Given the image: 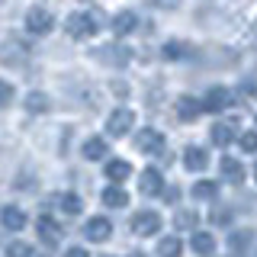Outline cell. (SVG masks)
Instances as JSON below:
<instances>
[{"mask_svg":"<svg viewBox=\"0 0 257 257\" xmlns=\"http://www.w3.org/2000/svg\"><path fill=\"white\" fill-rule=\"evenodd\" d=\"M100 26H103V10L71 13V20H68V36H71V39H90Z\"/></svg>","mask_w":257,"mask_h":257,"instance_id":"6da1fadb","label":"cell"},{"mask_svg":"<svg viewBox=\"0 0 257 257\" xmlns=\"http://www.w3.org/2000/svg\"><path fill=\"white\" fill-rule=\"evenodd\" d=\"M26 109H29V112H45V109H48V96L39 93V90H32V93L26 96Z\"/></svg>","mask_w":257,"mask_h":257,"instance_id":"4316f807","label":"cell"},{"mask_svg":"<svg viewBox=\"0 0 257 257\" xmlns=\"http://www.w3.org/2000/svg\"><path fill=\"white\" fill-rule=\"evenodd\" d=\"M183 254V241L177 235H167L158 241V257H180Z\"/></svg>","mask_w":257,"mask_h":257,"instance_id":"d4e9b609","label":"cell"},{"mask_svg":"<svg viewBox=\"0 0 257 257\" xmlns=\"http://www.w3.org/2000/svg\"><path fill=\"white\" fill-rule=\"evenodd\" d=\"M135 26H139V16H135L132 10H122V13H116L112 16V23H109V29H112V36H128V32H135Z\"/></svg>","mask_w":257,"mask_h":257,"instance_id":"5bb4252c","label":"cell"},{"mask_svg":"<svg viewBox=\"0 0 257 257\" xmlns=\"http://www.w3.org/2000/svg\"><path fill=\"white\" fill-rule=\"evenodd\" d=\"M36 231H39V238H42L48 247H58L61 238H64L61 225L55 222V219H48V215H39V219H36Z\"/></svg>","mask_w":257,"mask_h":257,"instance_id":"8992f818","label":"cell"},{"mask_svg":"<svg viewBox=\"0 0 257 257\" xmlns=\"http://www.w3.org/2000/svg\"><path fill=\"white\" fill-rule=\"evenodd\" d=\"M103 257H109V254H103Z\"/></svg>","mask_w":257,"mask_h":257,"instance_id":"74e56055","label":"cell"},{"mask_svg":"<svg viewBox=\"0 0 257 257\" xmlns=\"http://www.w3.org/2000/svg\"><path fill=\"white\" fill-rule=\"evenodd\" d=\"M128 257H145V254H142V251H135V254H128Z\"/></svg>","mask_w":257,"mask_h":257,"instance_id":"e575fe53","label":"cell"},{"mask_svg":"<svg viewBox=\"0 0 257 257\" xmlns=\"http://www.w3.org/2000/svg\"><path fill=\"white\" fill-rule=\"evenodd\" d=\"M231 103H235V93H231L228 87H209L206 96H203V109L206 112H222V109H228Z\"/></svg>","mask_w":257,"mask_h":257,"instance_id":"277c9868","label":"cell"},{"mask_svg":"<svg viewBox=\"0 0 257 257\" xmlns=\"http://www.w3.org/2000/svg\"><path fill=\"white\" fill-rule=\"evenodd\" d=\"M183 167L193 171V174L206 171V167H209V151H203L199 145H190V148L183 151Z\"/></svg>","mask_w":257,"mask_h":257,"instance_id":"7c38bea8","label":"cell"},{"mask_svg":"<svg viewBox=\"0 0 257 257\" xmlns=\"http://www.w3.org/2000/svg\"><path fill=\"white\" fill-rule=\"evenodd\" d=\"M32 48L26 42H20V39H7L4 45H0V61L4 64H13V61H26Z\"/></svg>","mask_w":257,"mask_h":257,"instance_id":"9c48e42d","label":"cell"},{"mask_svg":"<svg viewBox=\"0 0 257 257\" xmlns=\"http://www.w3.org/2000/svg\"><path fill=\"white\" fill-rule=\"evenodd\" d=\"M64 257H87V251H84V247H71V251L64 254Z\"/></svg>","mask_w":257,"mask_h":257,"instance_id":"836d02e7","label":"cell"},{"mask_svg":"<svg viewBox=\"0 0 257 257\" xmlns=\"http://www.w3.org/2000/svg\"><path fill=\"white\" fill-rule=\"evenodd\" d=\"M55 203H58V209L64 215H80V209H84V203H80L77 193H58V196H52Z\"/></svg>","mask_w":257,"mask_h":257,"instance_id":"7402d4cb","label":"cell"},{"mask_svg":"<svg viewBox=\"0 0 257 257\" xmlns=\"http://www.w3.org/2000/svg\"><path fill=\"white\" fill-rule=\"evenodd\" d=\"M241 96H257V80H244V84L238 87Z\"/></svg>","mask_w":257,"mask_h":257,"instance_id":"1f68e13d","label":"cell"},{"mask_svg":"<svg viewBox=\"0 0 257 257\" xmlns=\"http://www.w3.org/2000/svg\"><path fill=\"white\" fill-rule=\"evenodd\" d=\"M190 247H193L199 257H212V254H215V238L209 235V231H193Z\"/></svg>","mask_w":257,"mask_h":257,"instance_id":"ac0fdd59","label":"cell"},{"mask_svg":"<svg viewBox=\"0 0 257 257\" xmlns=\"http://www.w3.org/2000/svg\"><path fill=\"white\" fill-rule=\"evenodd\" d=\"M231 219H235V212H231V209H225V206H215L212 215H209V222H212V225H222V228H228Z\"/></svg>","mask_w":257,"mask_h":257,"instance_id":"83f0119b","label":"cell"},{"mask_svg":"<svg viewBox=\"0 0 257 257\" xmlns=\"http://www.w3.org/2000/svg\"><path fill=\"white\" fill-rule=\"evenodd\" d=\"M164 55L167 61H180V58H190L193 55V45L190 42H183V39H171V42H164Z\"/></svg>","mask_w":257,"mask_h":257,"instance_id":"d6986e66","label":"cell"},{"mask_svg":"<svg viewBox=\"0 0 257 257\" xmlns=\"http://www.w3.org/2000/svg\"><path fill=\"white\" fill-rule=\"evenodd\" d=\"M193 199H199V203H212L215 196H219V183H212V180H199V183H193Z\"/></svg>","mask_w":257,"mask_h":257,"instance_id":"603a6c76","label":"cell"},{"mask_svg":"<svg viewBox=\"0 0 257 257\" xmlns=\"http://www.w3.org/2000/svg\"><path fill=\"white\" fill-rule=\"evenodd\" d=\"M84 235H87V241H109V235H112V222L106 219V215H90L87 219V225H84Z\"/></svg>","mask_w":257,"mask_h":257,"instance_id":"52a82bcc","label":"cell"},{"mask_svg":"<svg viewBox=\"0 0 257 257\" xmlns=\"http://www.w3.org/2000/svg\"><path fill=\"white\" fill-rule=\"evenodd\" d=\"M96 58L106 61V64H116V68H122V64L128 61V48H122V45H103L100 52H96Z\"/></svg>","mask_w":257,"mask_h":257,"instance_id":"e0dca14e","label":"cell"},{"mask_svg":"<svg viewBox=\"0 0 257 257\" xmlns=\"http://www.w3.org/2000/svg\"><path fill=\"white\" fill-rule=\"evenodd\" d=\"M135 148L142 155H161L164 151V135L158 128H145V132H139V139H135Z\"/></svg>","mask_w":257,"mask_h":257,"instance_id":"ba28073f","label":"cell"},{"mask_svg":"<svg viewBox=\"0 0 257 257\" xmlns=\"http://www.w3.org/2000/svg\"><path fill=\"white\" fill-rule=\"evenodd\" d=\"M103 174L109 177L112 187H119L125 177H132V164H128L125 158H112V161H106V171H103Z\"/></svg>","mask_w":257,"mask_h":257,"instance_id":"9a60e30c","label":"cell"},{"mask_svg":"<svg viewBox=\"0 0 257 257\" xmlns=\"http://www.w3.org/2000/svg\"><path fill=\"white\" fill-rule=\"evenodd\" d=\"M164 199H167V203H177V199H180V187H171V190H164Z\"/></svg>","mask_w":257,"mask_h":257,"instance_id":"d6a6232c","label":"cell"},{"mask_svg":"<svg viewBox=\"0 0 257 257\" xmlns=\"http://www.w3.org/2000/svg\"><path fill=\"white\" fill-rule=\"evenodd\" d=\"M132 231H135L139 238L158 235V231H161V215L151 212V209H142V212H135V215H132Z\"/></svg>","mask_w":257,"mask_h":257,"instance_id":"7a4b0ae2","label":"cell"},{"mask_svg":"<svg viewBox=\"0 0 257 257\" xmlns=\"http://www.w3.org/2000/svg\"><path fill=\"white\" fill-rule=\"evenodd\" d=\"M219 171H222L225 180L235 183V187H238V183H244V167H241L238 158H228V155H225V158L219 161Z\"/></svg>","mask_w":257,"mask_h":257,"instance_id":"2e32d148","label":"cell"},{"mask_svg":"<svg viewBox=\"0 0 257 257\" xmlns=\"http://www.w3.org/2000/svg\"><path fill=\"white\" fill-rule=\"evenodd\" d=\"M231 257H241V254H231Z\"/></svg>","mask_w":257,"mask_h":257,"instance_id":"8d00e7d4","label":"cell"},{"mask_svg":"<svg viewBox=\"0 0 257 257\" xmlns=\"http://www.w3.org/2000/svg\"><path fill=\"white\" fill-rule=\"evenodd\" d=\"M254 180H257V164H254Z\"/></svg>","mask_w":257,"mask_h":257,"instance_id":"d590c367","label":"cell"},{"mask_svg":"<svg viewBox=\"0 0 257 257\" xmlns=\"http://www.w3.org/2000/svg\"><path fill=\"white\" fill-rule=\"evenodd\" d=\"M13 103V87L7 80H0V106H10Z\"/></svg>","mask_w":257,"mask_h":257,"instance_id":"4dcf8cb0","label":"cell"},{"mask_svg":"<svg viewBox=\"0 0 257 257\" xmlns=\"http://www.w3.org/2000/svg\"><path fill=\"white\" fill-rule=\"evenodd\" d=\"M139 190L145 193V196H161L167 187H164V177H161V171H155V167H148V171H142L139 177Z\"/></svg>","mask_w":257,"mask_h":257,"instance_id":"30bf717a","label":"cell"},{"mask_svg":"<svg viewBox=\"0 0 257 257\" xmlns=\"http://www.w3.org/2000/svg\"><path fill=\"white\" fill-rule=\"evenodd\" d=\"M84 158L87 161H100V158H106V151H109V145H106V139H100V135H93V139H87L84 142Z\"/></svg>","mask_w":257,"mask_h":257,"instance_id":"44dd1931","label":"cell"},{"mask_svg":"<svg viewBox=\"0 0 257 257\" xmlns=\"http://www.w3.org/2000/svg\"><path fill=\"white\" fill-rule=\"evenodd\" d=\"M100 199H103L109 209H122V206L128 203V193H125L122 187H106V190L100 193Z\"/></svg>","mask_w":257,"mask_h":257,"instance_id":"cb8c5ba5","label":"cell"},{"mask_svg":"<svg viewBox=\"0 0 257 257\" xmlns=\"http://www.w3.org/2000/svg\"><path fill=\"white\" fill-rule=\"evenodd\" d=\"M132 122H135V112H132V109H125V106L116 109V112L106 119V135H109V139H122L128 128H132Z\"/></svg>","mask_w":257,"mask_h":257,"instance_id":"5b68a950","label":"cell"},{"mask_svg":"<svg viewBox=\"0 0 257 257\" xmlns=\"http://www.w3.org/2000/svg\"><path fill=\"white\" fill-rule=\"evenodd\" d=\"M0 222H4L7 231H20V228H26V212L16 209V206H7L4 212H0Z\"/></svg>","mask_w":257,"mask_h":257,"instance_id":"ffe728a7","label":"cell"},{"mask_svg":"<svg viewBox=\"0 0 257 257\" xmlns=\"http://www.w3.org/2000/svg\"><path fill=\"white\" fill-rule=\"evenodd\" d=\"M7 257H32V247L26 241H10L7 244Z\"/></svg>","mask_w":257,"mask_h":257,"instance_id":"f1b7e54d","label":"cell"},{"mask_svg":"<svg viewBox=\"0 0 257 257\" xmlns=\"http://www.w3.org/2000/svg\"><path fill=\"white\" fill-rule=\"evenodd\" d=\"M174 109H177V119H183V122H193V119L203 112V100H196V96H177Z\"/></svg>","mask_w":257,"mask_h":257,"instance_id":"8fae6325","label":"cell"},{"mask_svg":"<svg viewBox=\"0 0 257 257\" xmlns=\"http://www.w3.org/2000/svg\"><path fill=\"white\" fill-rule=\"evenodd\" d=\"M235 139H241V135H238V122H215L212 125V145L228 148Z\"/></svg>","mask_w":257,"mask_h":257,"instance_id":"4fadbf2b","label":"cell"},{"mask_svg":"<svg viewBox=\"0 0 257 257\" xmlns=\"http://www.w3.org/2000/svg\"><path fill=\"white\" fill-rule=\"evenodd\" d=\"M199 225V215L190 212V209H177L174 212V228H196Z\"/></svg>","mask_w":257,"mask_h":257,"instance_id":"484cf974","label":"cell"},{"mask_svg":"<svg viewBox=\"0 0 257 257\" xmlns=\"http://www.w3.org/2000/svg\"><path fill=\"white\" fill-rule=\"evenodd\" d=\"M238 145H241V151L254 155V151H257V132H244V135L238 139Z\"/></svg>","mask_w":257,"mask_h":257,"instance_id":"f546056e","label":"cell"},{"mask_svg":"<svg viewBox=\"0 0 257 257\" xmlns=\"http://www.w3.org/2000/svg\"><path fill=\"white\" fill-rule=\"evenodd\" d=\"M52 26H55V16H52V10H45V7H32L26 13V29L32 36H45V32H52Z\"/></svg>","mask_w":257,"mask_h":257,"instance_id":"3957f363","label":"cell"}]
</instances>
